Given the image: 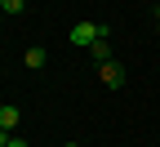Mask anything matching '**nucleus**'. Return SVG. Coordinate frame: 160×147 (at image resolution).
Returning <instances> with one entry per match:
<instances>
[{
  "label": "nucleus",
  "instance_id": "nucleus-7",
  "mask_svg": "<svg viewBox=\"0 0 160 147\" xmlns=\"http://www.w3.org/2000/svg\"><path fill=\"white\" fill-rule=\"evenodd\" d=\"M9 138H13V134H9V129H0V147H9Z\"/></svg>",
  "mask_w": 160,
  "mask_h": 147
},
{
  "label": "nucleus",
  "instance_id": "nucleus-2",
  "mask_svg": "<svg viewBox=\"0 0 160 147\" xmlns=\"http://www.w3.org/2000/svg\"><path fill=\"white\" fill-rule=\"evenodd\" d=\"M98 80H102L107 89H120V85H125V67L111 58V62H102V67H98Z\"/></svg>",
  "mask_w": 160,
  "mask_h": 147
},
{
  "label": "nucleus",
  "instance_id": "nucleus-3",
  "mask_svg": "<svg viewBox=\"0 0 160 147\" xmlns=\"http://www.w3.org/2000/svg\"><path fill=\"white\" fill-rule=\"evenodd\" d=\"M18 120H22V112H18L13 102H5V107H0V129H9V134H13V129H18Z\"/></svg>",
  "mask_w": 160,
  "mask_h": 147
},
{
  "label": "nucleus",
  "instance_id": "nucleus-8",
  "mask_svg": "<svg viewBox=\"0 0 160 147\" xmlns=\"http://www.w3.org/2000/svg\"><path fill=\"white\" fill-rule=\"evenodd\" d=\"M9 147H27V138H9Z\"/></svg>",
  "mask_w": 160,
  "mask_h": 147
},
{
  "label": "nucleus",
  "instance_id": "nucleus-10",
  "mask_svg": "<svg viewBox=\"0 0 160 147\" xmlns=\"http://www.w3.org/2000/svg\"><path fill=\"white\" fill-rule=\"evenodd\" d=\"M67 147H80V143H67Z\"/></svg>",
  "mask_w": 160,
  "mask_h": 147
},
{
  "label": "nucleus",
  "instance_id": "nucleus-9",
  "mask_svg": "<svg viewBox=\"0 0 160 147\" xmlns=\"http://www.w3.org/2000/svg\"><path fill=\"white\" fill-rule=\"evenodd\" d=\"M156 40H160V23H156Z\"/></svg>",
  "mask_w": 160,
  "mask_h": 147
},
{
  "label": "nucleus",
  "instance_id": "nucleus-5",
  "mask_svg": "<svg viewBox=\"0 0 160 147\" xmlns=\"http://www.w3.org/2000/svg\"><path fill=\"white\" fill-rule=\"evenodd\" d=\"M45 58H49L45 49H40V45H31V49H27V67H31V71H40V67H45Z\"/></svg>",
  "mask_w": 160,
  "mask_h": 147
},
{
  "label": "nucleus",
  "instance_id": "nucleus-6",
  "mask_svg": "<svg viewBox=\"0 0 160 147\" xmlns=\"http://www.w3.org/2000/svg\"><path fill=\"white\" fill-rule=\"evenodd\" d=\"M0 9L5 13H22V0H0Z\"/></svg>",
  "mask_w": 160,
  "mask_h": 147
},
{
  "label": "nucleus",
  "instance_id": "nucleus-4",
  "mask_svg": "<svg viewBox=\"0 0 160 147\" xmlns=\"http://www.w3.org/2000/svg\"><path fill=\"white\" fill-rule=\"evenodd\" d=\"M89 54H93V67L111 62V45H107V40H93V45H89Z\"/></svg>",
  "mask_w": 160,
  "mask_h": 147
},
{
  "label": "nucleus",
  "instance_id": "nucleus-1",
  "mask_svg": "<svg viewBox=\"0 0 160 147\" xmlns=\"http://www.w3.org/2000/svg\"><path fill=\"white\" fill-rule=\"evenodd\" d=\"M93 40H107V23H76L71 27V45H93Z\"/></svg>",
  "mask_w": 160,
  "mask_h": 147
}]
</instances>
